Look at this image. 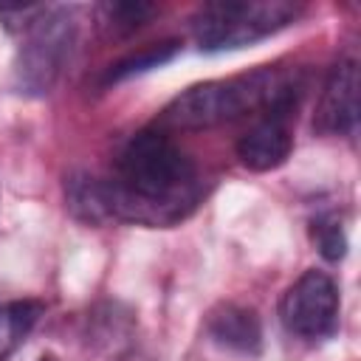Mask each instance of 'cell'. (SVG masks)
<instances>
[{
	"label": "cell",
	"mask_w": 361,
	"mask_h": 361,
	"mask_svg": "<svg viewBox=\"0 0 361 361\" xmlns=\"http://www.w3.org/2000/svg\"><path fill=\"white\" fill-rule=\"evenodd\" d=\"M104 200L116 220L169 226L195 206L197 169L164 130H141L121 147Z\"/></svg>",
	"instance_id": "cell-1"
},
{
	"label": "cell",
	"mask_w": 361,
	"mask_h": 361,
	"mask_svg": "<svg viewBox=\"0 0 361 361\" xmlns=\"http://www.w3.org/2000/svg\"><path fill=\"white\" fill-rule=\"evenodd\" d=\"M299 96L302 82L296 73L262 68L245 76L192 85L164 107L161 121L172 130H209L217 124L237 121L248 113H276L290 118L299 104Z\"/></svg>",
	"instance_id": "cell-2"
},
{
	"label": "cell",
	"mask_w": 361,
	"mask_h": 361,
	"mask_svg": "<svg viewBox=\"0 0 361 361\" xmlns=\"http://www.w3.org/2000/svg\"><path fill=\"white\" fill-rule=\"evenodd\" d=\"M302 14L290 0H214L192 17V37L200 51H234L254 45Z\"/></svg>",
	"instance_id": "cell-3"
},
{
	"label": "cell",
	"mask_w": 361,
	"mask_h": 361,
	"mask_svg": "<svg viewBox=\"0 0 361 361\" xmlns=\"http://www.w3.org/2000/svg\"><path fill=\"white\" fill-rule=\"evenodd\" d=\"M76 39V20L71 8L42 6V11L23 28V42L14 56V87L23 96H48L56 85Z\"/></svg>",
	"instance_id": "cell-4"
},
{
	"label": "cell",
	"mask_w": 361,
	"mask_h": 361,
	"mask_svg": "<svg viewBox=\"0 0 361 361\" xmlns=\"http://www.w3.org/2000/svg\"><path fill=\"white\" fill-rule=\"evenodd\" d=\"M285 330L302 338H324L338 324V288L324 271H305L279 299Z\"/></svg>",
	"instance_id": "cell-5"
},
{
	"label": "cell",
	"mask_w": 361,
	"mask_h": 361,
	"mask_svg": "<svg viewBox=\"0 0 361 361\" xmlns=\"http://www.w3.org/2000/svg\"><path fill=\"white\" fill-rule=\"evenodd\" d=\"M358 124V56L347 51L330 68L313 127L324 135H353Z\"/></svg>",
	"instance_id": "cell-6"
},
{
	"label": "cell",
	"mask_w": 361,
	"mask_h": 361,
	"mask_svg": "<svg viewBox=\"0 0 361 361\" xmlns=\"http://www.w3.org/2000/svg\"><path fill=\"white\" fill-rule=\"evenodd\" d=\"M290 149H293V135H290L288 116H276V113L262 116L237 141V158L251 172H271L282 166Z\"/></svg>",
	"instance_id": "cell-7"
},
{
	"label": "cell",
	"mask_w": 361,
	"mask_h": 361,
	"mask_svg": "<svg viewBox=\"0 0 361 361\" xmlns=\"http://www.w3.org/2000/svg\"><path fill=\"white\" fill-rule=\"evenodd\" d=\"M206 333L217 347H226L231 353L257 355L262 350V324L259 316L251 307L226 302L217 305L206 319Z\"/></svg>",
	"instance_id": "cell-8"
},
{
	"label": "cell",
	"mask_w": 361,
	"mask_h": 361,
	"mask_svg": "<svg viewBox=\"0 0 361 361\" xmlns=\"http://www.w3.org/2000/svg\"><path fill=\"white\" fill-rule=\"evenodd\" d=\"M65 200L73 217L85 220V223H104L110 220L107 214V200H104V180L76 172L68 178L65 183Z\"/></svg>",
	"instance_id": "cell-9"
},
{
	"label": "cell",
	"mask_w": 361,
	"mask_h": 361,
	"mask_svg": "<svg viewBox=\"0 0 361 361\" xmlns=\"http://www.w3.org/2000/svg\"><path fill=\"white\" fill-rule=\"evenodd\" d=\"M42 313L39 302L20 299V302H3L0 305V361H6L31 333Z\"/></svg>",
	"instance_id": "cell-10"
},
{
	"label": "cell",
	"mask_w": 361,
	"mask_h": 361,
	"mask_svg": "<svg viewBox=\"0 0 361 361\" xmlns=\"http://www.w3.org/2000/svg\"><path fill=\"white\" fill-rule=\"evenodd\" d=\"M155 11L158 8L152 3H144V0H107L96 8L99 23L113 37H127V34L138 31L141 25H147L152 20Z\"/></svg>",
	"instance_id": "cell-11"
},
{
	"label": "cell",
	"mask_w": 361,
	"mask_h": 361,
	"mask_svg": "<svg viewBox=\"0 0 361 361\" xmlns=\"http://www.w3.org/2000/svg\"><path fill=\"white\" fill-rule=\"evenodd\" d=\"M180 42L178 39H164V42H155V45H147L141 48L138 54H130L124 59H118L116 65H110L104 71V82L113 85V82H124L135 73H144V71H152V68H161L164 62H169L175 54H178Z\"/></svg>",
	"instance_id": "cell-12"
},
{
	"label": "cell",
	"mask_w": 361,
	"mask_h": 361,
	"mask_svg": "<svg viewBox=\"0 0 361 361\" xmlns=\"http://www.w3.org/2000/svg\"><path fill=\"white\" fill-rule=\"evenodd\" d=\"M313 240H316L322 257L330 262H338L347 251V237H344V228L336 214H322L313 220Z\"/></svg>",
	"instance_id": "cell-13"
},
{
	"label": "cell",
	"mask_w": 361,
	"mask_h": 361,
	"mask_svg": "<svg viewBox=\"0 0 361 361\" xmlns=\"http://www.w3.org/2000/svg\"><path fill=\"white\" fill-rule=\"evenodd\" d=\"M42 361H51V358H42Z\"/></svg>",
	"instance_id": "cell-14"
}]
</instances>
